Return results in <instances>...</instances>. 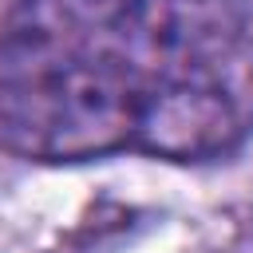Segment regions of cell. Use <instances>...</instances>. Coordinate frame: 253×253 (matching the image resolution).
<instances>
[{
  "instance_id": "1",
  "label": "cell",
  "mask_w": 253,
  "mask_h": 253,
  "mask_svg": "<svg viewBox=\"0 0 253 253\" xmlns=\"http://www.w3.org/2000/svg\"><path fill=\"white\" fill-rule=\"evenodd\" d=\"M146 71L75 40L16 28L0 47V146L36 162H87L134 142Z\"/></svg>"
},
{
  "instance_id": "2",
  "label": "cell",
  "mask_w": 253,
  "mask_h": 253,
  "mask_svg": "<svg viewBox=\"0 0 253 253\" xmlns=\"http://www.w3.org/2000/svg\"><path fill=\"white\" fill-rule=\"evenodd\" d=\"M237 134L241 115L210 71L146 75L130 150L170 162H202L233 150Z\"/></svg>"
},
{
  "instance_id": "3",
  "label": "cell",
  "mask_w": 253,
  "mask_h": 253,
  "mask_svg": "<svg viewBox=\"0 0 253 253\" xmlns=\"http://www.w3.org/2000/svg\"><path fill=\"white\" fill-rule=\"evenodd\" d=\"M126 51L154 59L150 75L206 71L241 36V12L233 0H134L115 28Z\"/></svg>"
},
{
  "instance_id": "4",
  "label": "cell",
  "mask_w": 253,
  "mask_h": 253,
  "mask_svg": "<svg viewBox=\"0 0 253 253\" xmlns=\"http://www.w3.org/2000/svg\"><path fill=\"white\" fill-rule=\"evenodd\" d=\"M134 0H28V16L20 28L71 40L75 32H115Z\"/></svg>"
}]
</instances>
